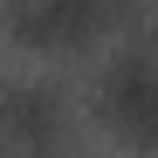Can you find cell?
Returning <instances> with one entry per match:
<instances>
[{"mask_svg":"<svg viewBox=\"0 0 158 158\" xmlns=\"http://www.w3.org/2000/svg\"><path fill=\"white\" fill-rule=\"evenodd\" d=\"M96 103H103V124H110L117 138H131V144L158 151V55L124 48V55L103 69Z\"/></svg>","mask_w":158,"mask_h":158,"instance_id":"1","label":"cell"},{"mask_svg":"<svg viewBox=\"0 0 158 158\" xmlns=\"http://www.w3.org/2000/svg\"><path fill=\"white\" fill-rule=\"evenodd\" d=\"M124 0H14L7 7V35L28 48H83L89 35L110 28V14Z\"/></svg>","mask_w":158,"mask_h":158,"instance_id":"2","label":"cell"},{"mask_svg":"<svg viewBox=\"0 0 158 158\" xmlns=\"http://www.w3.org/2000/svg\"><path fill=\"white\" fill-rule=\"evenodd\" d=\"M0 124H7L21 144H48L62 131V96L48 83H7L0 89Z\"/></svg>","mask_w":158,"mask_h":158,"instance_id":"3","label":"cell"}]
</instances>
